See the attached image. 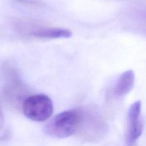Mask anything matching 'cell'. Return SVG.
I'll list each match as a JSON object with an SVG mask.
<instances>
[{"label":"cell","mask_w":146,"mask_h":146,"mask_svg":"<svg viewBox=\"0 0 146 146\" xmlns=\"http://www.w3.org/2000/svg\"><path fill=\"white\" fill-rule=\"evenodd\" d=\"M81 119L79 108L63 111L46 124L44 131L48 136L66 138L77 132Z\"/></svg>","instance_id":"cell-3"},{"label":"cell","mask_w":146,"mask_h":146,"mask_svg":"<svg viewBox=\"0 0 146 146\" xmlns=\"http://www.w3.org/2000/svg\"><path fill=\"white\" fill-rule=\"evenodd\" d=\"M28 34L36 38L56 39V38H70L72 36V32L67 29L46 27H34L29 29V30L28 31Z\"/></svg>","instance_id":"cell-7"},{"label":"cell","mask_w":146,"mask_h":146,"mask_svg":"<svg viewBox=\"0 0 146 146\" xmlns=\"http://www.w3.org/2000/svg\"><path fill=\"white\" fill-rule=\"evenodd\" d=\"M135 84V74L132 70H128L123 73L115 83L113 89L115 96L121 98L131 92Z\"/></svg>","instance_id":"cell-8"},{"label":"cell","mask_w":146,"mask_h":146,"mask_svg":"<svg viewBox=\"0 0 146 146\" xmlns=\"http://www.w3.org/2000/svg\"><path fill=\"white\" fill-rule=\"evenodd\" d=\"M23 113L31 121L43 122L54 112L53 101L45 94H34L27 97L21 106Z\"/></svg>","instance_id":"cell-4"},{"label":"cell","mask_w":146,"mask_h":146,"mask_svg":"<svg viewBox=\"0 0 146 146\" xmlns=\"http://www.w3.org/2000/svg\"><path fill=\"white\" fill-rule=\"evenodd\" d=\"M19 4L26 6H33V7H41L43 5L42 2L37 0H14Z\"/></svg>","instance_id":"cell-10"},{"label":"cell","mask_w":146,"mask_h":146,"mask_svg":"<svg viewBox=\"0 0 146 146\" xmlns=\"http://www.w3.org/2000/svg\"><path fill=\"white\" fill-rule=\"evenodd\" d=\"M81 119L77 133L86 142L96 143L104 139L108 132V125L98 108L87 106L79 108Z\"/></svg>","instance_id":"cell-1"},{"label":"cell","mask_w":146,"mask_h":146,"mask_svg":"<svg viewBox=\"0 0 146 146\" xmlns=\"http://www.w3.org/2000/svg\"><path fill=\"white\" fill-rule=\"evenodd\" d=\"M124 27L131 32L146 35V2L135 4L125 16Z\"/></svg>","instance_id":"cell-6"},{"label":"cell","mask_w":146,"mask_h":146,"mask_svg":"<svg viewBox=\"0 0 146 146\" xmlns=\"http://www.w3.org/2000/svg\"><path fill=\"white\" fill-rule=\"evenodd\" d=\"M2 74L4 80V100L12 108H21L24 100L27 98L28 88L21 80L19 73L15 67L5 63L2 66Z\"/></svg>","instance_id":"cell-2"},{"label":"cell","mask_w":146,"mask_h":146,"mask_svg":"<svg viewBox=\"0 0 146 146\" xmlns=\"http://www.w3.org/2000/svg\"><path fill=\"white\" fill-rule=\"evenodd\" d=\"M9 138V132L5 127L4 117L0 106V141H5Z\"/></svg>","instance_id":"cell-9"},{"label":"cell","mask_w":146,"mask_h":146,"mask_svg":"<svg viewBox=\"0 0 146 146\" xmlns=\"http://www.w3.org/2000/svg\"><path fill=\"white\" fill-rule=\"evenodd\" d=\"M144 123L141 116V102L133 103L128 113V128L126 133V144L134 146L143 131Z\"/></svg>","instance_id":"cell-5"}]
</instances>
